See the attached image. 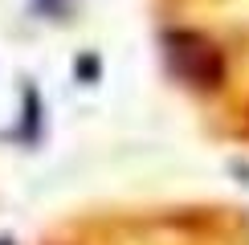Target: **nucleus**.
<instances>
[{
    "label": "nucleus",
    "instance_id": "f257e3e1",
    "mask_svg": "<svg viewBox=\"0 0 249 245\" xmlns=\"http://www.w3.org/2000/svg\"><path fill=\"white\" fill-rule=\"evenodd\" d=\"M163 57H168L172 74L184 78L188 86L209 90V86H221V78H225L221 49L204 33H192V29H176V33L163 37Z\"/></svg>",
    "mask_w": 249,
    "mask_h": 245
}]
</instances>
